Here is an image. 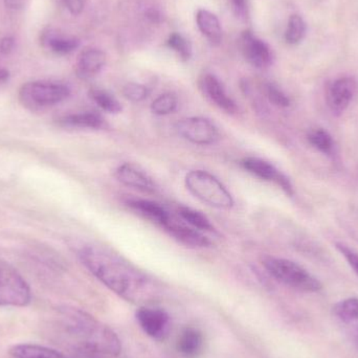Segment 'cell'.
Segmentation results:
<instances>
[{"mask_svg": "<svg viewBox=\"0 0 358 358\" xmlns=\"http://www.w3.org/2000/svg\"><path fill=\"white\" fill-rule=\"evenodd\" d=\"M52 330L59 344L73 358H117L121 355L117 334L82 309L59 307L52 317Z\"/></svg>", "mask_w": 358, "mask_h": 358, "instance_id": "1", "label": "cell"}, {"mask_svg": "<svg viewBox=\"0 0 358 358\" xmlns=\"http://www.w3.org/2000/svg\"><path fill=\"white\" fill-rule=\"evenodd\" d=\"M78 256L94 278L127 302L147 306L159 296V287L148 275L108 250L84 246Z\"/></svg>", "mask_w": 358, "mask_h": 358, "instance_id": "2", "label": "cell"}, {"mask_svg": "<svg viewBox=\"0 0 358 358\" xmlns=\"http://www.w3.org/2000/svg\"><path fill=\"white\" fill-rule=\"evenodd\" d=\"M262 264L271 277L288 287L304 292H317L323 288L315 275L287 259L267 256L263 258Z\"/></svg>", "mask_w": 358, "mask_h": 358, "instance_id": "3", "label": "cell"}, {"mask_svg": "<svg viewBox=\"0 0 358 358\" xmlns=\"http://www.w3.org/2000/svg\"><path fill=\"white\" fill-rule=\"evenodd\" d=\"M187 189L200 201L213 208L227 210L234 206L233 196L216 176L203 170H194L185 176Z\"/></svg>", "mask_w": 358, "mask_h": 358, "instance_id": "4", "label": "cell"}, {"mask_svg": "<svg viewBox=\"0 0 358 358\" xmlns=\"http://www.w3.org/2000/svg\"><path fill=\"white\" fill-rule=\"evenodd\" d=\"M71 90L64 84L48 81H31L19 90V101L31 111L43 110L66 100Z\"/></svg>", "mask_w": 358, "mask_h": 358, "instance_id": "5", "label": "cell"}, {"mask_svg": "<svg viewBox=\"0 0 358 358\" xmlns=\"http://www.w3.org/2000/svg\"><path fill=\"white\" fill-rule=\"evenodd\" d=\"M31 292L24 278L15 267L0 260V307H27Z\"/></svg>", "mask_w": 358, "mask_h": 358, "instance_id": "6", "label": "cell"}, {"mask_svg": "<svg viewBox=\"0 0 358 358\" xmlns=\"http://www.w3.org/2000/svg\"><path fill=\"white\" fill-rule=\"evenodd\" d=\"M176 128L179 136L195 145L214 144L219 138L218 128L206 117H185L176 123Z\"/></svg>", "mask_w": 358, "mask_h": 358, "instance_id": "7", "label": "cell"}, {"mask_svg": "<svg viewBox=\"0 0 358 358\" xmlns=\"http://www.w3.org/2000/svg\"><path fill=\"white\" fill-rule=\"evenodd\" d=\"M136 321L143 331L155 341H164L171 330V317L167 311L157 307L141 306L136 311Z\"/></svg>", "mask_w": 358, "mask_h": 358, "instance_id": "8", "label": "cell"}, {"mask_svg": "<svg viewBox=\"0 0 358 358\" xmlns=\"http://www.w3.org/2000/svg\"><path fill=\"white\" fill-rule=\"evenodd\" d=\"M357 92V83L352 78L336 80L328 88L327 104L334 115H340L346 111Z\"/></svg>", "mask_w": 358, "mask_h": 358, "instance_id": "9", "label": "cell"}, {"mask_svg": "<svg viewBox=\"0 0 358 358\" xmlns=\"http://www.w3.org/2000/svg\"><path fill=\"white\" fill-rule=\"evenodd\" d=\"M240 45L246 60L258 69L269 66L273 61L271 48L262 40L257 38L250 31L242 33Z\"/></svg>", "mask_w": 358, "mask_h": 358, "instance_id": "10", "label": "cell"}, {"mask_svg": "<svg viewBox=\"0 0 358 358\" xmlns=\"http://www.w3.org/2000/svg\"><path fill=\"white\" fill-rule=\"evenodd\" d=\"M242 167L250 172L252 176L263 179V180L273 181L277 183L287 195L294 194V187L289 179L282 174L279 170L275 169L268 162L263 161L257 157H248L241 162Z\"/></svg>", "mask_w": 358, "mask_h": 358, "instance_id": "11", "label": "cell"}, {"mask_svg": "<svg viewBox=\"0 0 358 358\" xmlns=\"http://www.w3.org/2000/svg\"><path fill=\"white\" fill-rule=\"evenodd\" d=\"M334 315L358 350V299L349 298L336 303Z\"/></svg>", "mask_w": 358, "mask_h": 358, "instance_id": "12", "label": "cell"}, {"mask_svg": "<svg viewBox=\"0 0 358 358\" xmlns=\"http://www.w3.org/2000/svg\"><path fill=\"white\" fill-rule=\"evenodd\" d=\"M164 227L170 234V236H172L174 239L178 240L180 243L185 244V246L208 248L210 244L208 238L204 237L197 229H192V227L179 222L171 217H170L168 222L164 225Z\"/></svg>", "mask_w": 358, "mask_h": 358, "instance_id": "13", "label": "cell"}, {"mask_svg": "<svg viewBox=\"0 0 358 358\" xmlns=\"http://www.w3.org/2000/svg\"><path fill=\"white\" fill-rule=\"evenodd\" d=\"M176 348L179 355L185 358H197L204 348V336L201 330L189 326L178 336Z\"/></svg>", "mask_w": 358, "mask_h": 358, "instance_id": "14", "label": "cell"}, {"mask_svg": "<svg viewBox=\"0 0 358 358\" xmlns=\"http://www.w3.org/2000/svg\"><path fill=\"white\" fill-rule=\"evenodd\" d=\"M202 90L206 96L219 108L227 113H235L237 105L231 96H227L222 84L213 75H206L202 80Z\"/></svg>", "mask_w": 358, "mask_h": 358, "instance_id": "15", "label": "cell"}, {"mask_svg": "<svg viewBox=\"0 0 358 358\" xmlns=\"http://www.w3.org/2000/svg\"><path fill=\"white\" fill-rule=\"evenodd\" d=\"M105 63H106V55L102 50H94V48L84 50L80 55L77 67H76L78 77L81 79H90L94 77L102 71Z\"/></svg>", "mask_w": 358, "mask_h": 358, "instance_id": "16", "label": "cell"}, {"mask_svg": "<svg viewBox=\"0 0 358 358\" xmlns=\"http://www.w3.org/2000/svg\"><path fill=\"white\" fill-rule=\"evenodd\" d=\"M117 178L127 187L145 192H155V183L144 171L130 164H124L117 170Z\"/></svg>", "mask_w": 358, "mask_h": 358, "instance_id": "17", "label": "cell"}, {"mask_svg": "<svg viewBox=\"0 0 358 358\" xmlns=\"http://www.w3.org/2000/svg\"><path fill=\"white\" fill-rule=\"evenodd\" d=\"M196 21L200 31L210 40V43L218 45L222 39V29L216 15L200 8L196 15Z\"/></svg>", "mask_w": 358, "mask_h": 358, "instance_id": "18", "label": "cell"}, {"mask_svg": "<svg viewBox=\"0 0 358 358\" xmlns=\"http://www.w3.org/2000/svg\"><path fill=\"white\" fill-rule=\"evenodd\" d=\"M12 358H71L60 351L37 344H19L10 350Z\"/></svg>", "mask_w": 358, "mask_h": 358, "instance_id": "19", "label": "cell"}, {"mask_svg": "<svg viewBox=\"0 0 358 358\" xmlns=\"http://www.w3.org/2000/svg\"><path fill=\"white\" fill-rule=\"evenodd\" d=\"M129 206L145 218L149 219L155 224L161 225L163 227L170 219V215L166 212L163 206L150 201V200H131L129 201Z\"/></svg>", "mask_w": 358, "mask_h": 358, "instance_id": "20", "label": "cell"}, {"mask_svg": "<svg viewBox=\"0 0 358 358\" xmlns=\"http://www.w3.org/2000/svg\"><path fill=\"white\" fill-rule=\"evenodd\" d=\"M61 124L66 127L100 129L105 126L104 120L96 113H81L66 115L61 119Z\"/></svg>", "mask_w": 358, "mask_h": 358, "instance_id": "21", "label": "cell"}, {"mask_svg": "<svg viewBox=\"0 0 358 358\" xmlns=\"http://www.w3.org/2000/svg\"><path fill=\"white\" fill-rule=\"evenodd\" d=\"M43 39L48 48L59 55L69 54L80 45L79 40L76 38L64 37L54 33L46 34Z\"/></svg>", "mask_w": 358, "mask_h": 358, "instance_id": "22", "label": "cell"}, {"mask_svg": "<svg viewBox=\"0 0 358 358\" xmlns=\"http://www.w3.org/2000/svg\"><path fill=\"white\" fill-rule=\"evenodd\" d=\"M90 96L102 110L106 113H119L122 111V105L120 104L119 101L105 90H92L90 92Z\"/></svg>", "mask_w": 358, "mask_h": 358, "instance_id": "23", "label": "cell"}, {"mask_svg": "<svg viewBox=\"0 0 358 358\" xmlns=\"http://www.w3.org/2000/svg\"><path fill=\"white\" fill-rule=\"evenodd\" d=\"M179 215L183 220L187 221L194 229H199V231H212L214 227L210 224V220L198 210L193 208H185L181 206L179 208Z\"/></svg>", "mask_w": 358, "mask_h": 358, "instance_id": "24", "label": "cell"}, {"mask_svg": "<svg viewBox=\"0 0 358 358\" xmlns=\"http://www.w3.org/2000/svg\"><path fill=\"white\" fill-rule=\"evenodd\" d=\"M305 34H306V23L304 19L299 15H292L286 29V42L289 44H298L299 42L302 41Z\"/></svg>", "mask_w": 358, "mask_h": 358, "instance_id": "25", "label": "cell"}, {"mask_svg": "<svg viewBox=\"0 0 358 358\" xmlns=\"http://www.w3.org/2000/svg\"><path fill=\"white\" fill-rule=\"evenodd\" d=\"M178 106V99L173 94H164L155 99L151 104V110L155 115H166L173 113Z\"/></svg>", "mask_w": 358, "mask_h": 358, "instance_id": "26", "label": "cell"}, {"mask_svg": "<svg viewBox=\"0 0 358 358\" xmlns=\"http://www.w3.org/2000/svg\"><path fill=\"white\" fill-rule=\"evenodd\" d=\"M308 141L315 149L323 153H329L334 147L331 136L321 128L311 130L308 134Z\"/></svg>", "mask_w": 358, "mask_h": 358, "instance_id": "27", "label": "cell"}, {"mask_svg": "<svg viewBox=\"0 0 358 358\" xmlns=\"http://www.w3.org/2000/svg\"><path fill=\"white\" fill-rule=\"evenodd\" d=\"M168 46L176 50L182 60L187 61L192 56V46L183 36L178 33L172 34L167 41Z\"/></svg>", "mask_w": 358, "mask_h": 358, "instance_id": "28", "label": "cell"}, {"mask_svg": "<svg viewBox=\"0 0 358 358\" xmlns=\"http://www.w3.org/2000/svg\"><path fill=\"white\" fill-rule=\"evenodd\" d=\"M123 94L132 102H141L148 96L149 90L146 86L138 83H128L123 88Z\"/></svg>", "mask_w": 358, "mask_h": 358, "instance_id": "29", "label": "cell"}, {"mask_svg": "<svg viewBox=\"0 0 358 358\" xmlns=\"http://www.w3.org/2000/svg\"><path fill=\"white\" fill-rule=\"evenodd\" d=\"M265 94H266L268 100L275 106L283 107L284 108V107H288L290 105L288 96L273 84L268 83L265 85Z\"/></svg>", "mask_w": 358, "mask_h": 358, "instance_id": "30", "label": "cell"}, {"mask_svg": "<svg viewBox=\"0 0 358 358\" xmlns=\"http://www.w3.org/2000/svg\"><path fill=\"white\" fill-rule=\"evenodd\" d=\"M336 248L345 257V259L348 261L349 265L352 267L353 271L358 275V254L350 250L348 246L344 245V244L336 243Z\"/></svg>", "mask_w": 358, "mask_h": 358, "instance_id": "31", "label": "cell"}, {"mask_svg": "<svg viewBox=\"0 0 358 358\" xmlns=\"http://www.w3.org/2000/svg\"><path fill=\"white\" fill-rule=\"evenodd\" d=\"M62 1L65 8L73 15L81 14L82 10H84V6H85L84 0H62Z\"/></svg>", "mask_w": 358, "mask_h": 358, "instance_id": "32", "label": "cell"}, {"mask_svg": "<svg viewBox=\"0 0 358 358\" xmlns=\"http://www.w3.org/2000/svg\"><path fill=\"white\" fill-rule=\"evenodd\" d=\"M15 48V39L10 36L8 37L2 38L0 40V52L2 55H8L14 50Z\"/></svg>", "mask_w": 358, "mask_h": 358, "instance_id": "33", "label": "cell"}, {"mask_svg": "<svg viewBox=\"0 0 358 358\" xmlns=\"http://www.w3.org/2000/svg\"><path fill=\"white\" fill-rule=\"evenodd\" d=\"M234 10L239 17H246L248 15V3L246 0H231Z\"/></svg>", "mask_w": 358, "mask_h": 358, "instance_id": "34", "label": "cell"}, {"mask_svg": "<svg viewBox=\"0 0 358 358\" xmlns=\"http://www.w3.org/2000/svg\"><path fill=\"white\" fill-rule=\"evenodd\" d=\"M4 4L10 10H19L24 6V0H4Z\"/></svg>", "mask_w": 358, "mask_h": 358, "instance_id": "35", "label": "cell"}, {"mask_svg": "<svg viewBox=\"0 0 358 358\" xmlns=\"http://www.w3.org/2000/svg\"><path fill=\"white\" fill-rule=\"evenodd\" d=\"M10 79V73L4 69H0V86L6 84Z\"/></svg>", "mask_w": 358, "mask_h": 358, "instance_id": "36", "label": "cell"}, {"mask_svg": "<svg viewBox=\"0 0 358 358\" xmlns=\"http://www.w3.org/2000/svg\"><path fill=\"white\" fill-rule=\"evenodd\" d=\"M148 17L151 19L152 21H157V19L159 18V15L157 14V12H155V10H151L150 12H148Z\"/></svg>", "mask_w": 358, "mask_h": 358, "instance_id": "37", "label": "cell"}]
</instances>
